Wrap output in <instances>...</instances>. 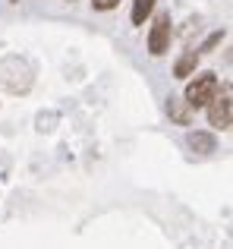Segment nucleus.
<instances>
[{"instance_id": "3", "label": "nucleus", "mask_w": 233, "mask_h": 249, "mask_svg": "<svg viewBox=\"0 0 233 249\" xmlns=\"http://www.w3.org/2000/svg\"><path fill=\"white\" fill-rule=\"evenodd\" d=\"M208 123L217 129H230V120H233V101H230V85H224L221 95H215L208 104Z\"/></svg>"}, {"instance_id": "1", "label": "nucleus", "mask_w": 233, "mask_h": 249, "mask_svg": "<svg viewBox=\"0 0 233 249\" xmlns=\"http://www.w3.org/2000/svg\"><path fill=\"white\" fill-rule=\"evenodd\" d=\"M215 95H217V76L215 73H199L196 79L186 85L183 101L189 104V110H199V107H205Z\"/></svg>"}, {"instance_id": "6", "label": "nucleus", "mask_w": 233, "mask_h": 249, "mask_svg": "<svg viewBox=\"0 0 233 249\" xmlns=\"http://www.w3.org/2000/svg\"><path fill=\"white\" fill-rule=\"evenodd\" d=\"M196 67H199V51H186L177 60V67H173V76H177V79H189V76L196 73Z\"/></svg>"}, {"instance_id": "9", "label": "nucleus", "mask_w": 233, "mask_h": 249, "mask_svg": "<svg viewBox=\"0 0 233 249\" xmlns=\"http://www.w3.org/2000/svg\"><path fill=\"white\" fill-rule=\"evenodd\" d=\"M116 3H120V0H92V6H95V10H101V13H104V10H114Z\"/></svg>"}, {"instance_id": "2", "label": "nucleus", "mask_w": 233, "mask_h": 249, "mask_svg": "<svg viewBox=\"0 0 233 249\" xmlns=\"http://www.w3.org/2000/svg\"><path fill=\"white\" fill-rule=\"evenodd\" d=\"M170 35H173L170 13H158V16H154L151 32H148V54H154V57L167 54V51H170Z\"/></svg>"}, {"instance_id": "5", "label": "nucleus", "mask_w": 233, "mask_h": 249, "mask_svg": "<svg viewBox=\"0 0 233 249\" xmlns=\"http://www.w3.org/2000/svg\"><path fill=\"white\" fill-rule=\"evenodd\" d=\"M167 114H170L180 126H189V120H192V117H189V104H186L183 98H177V95L167 98Z\"/></svg>"}, {"instance_id": "4", "label": "nucleus", "mask_w": 233, "mask_h": 249, "mask_svg": "<svg viewBox=\"0 0 233 249\" xmlns=\"http://www.w3.org/2000/svg\"><path fill=\"white\" fill-rule=\"evenodd\" d=\"M186 142H189V148H192V152H199V155L217 152V139L211 133H205V129H192V133L186 136Z\"/></svg>"}, {"instance_id": "7", "label": "nucleus", "mask_w": 233, "mask_h": 249, "mask_svg": "<svg viewBox=\"0 0 233 249\" xmlns=\"http://www.w3.org/2000/svg\"><path fill=\"white\" fill-rule=\"evenodd\" d=\"M151 10H154V0H133V25H145Z\"/></svg>"}, {"instance_id": "8", "label": "nucleus", "mask_w": 233, "mask_h": 249, "mask_svg": "<svg viewBox=\"0 0 233 249\" xmlns=\"http://www.w3.org/2000/svg\"><path fill=\"white\" fill-rule=\"evenodd\" d=\"M221 38H224V32H215V35H211V38H208V41H205V44H202V51H215V48H217V44H221Z\"/></svg>"}]
</instances>
